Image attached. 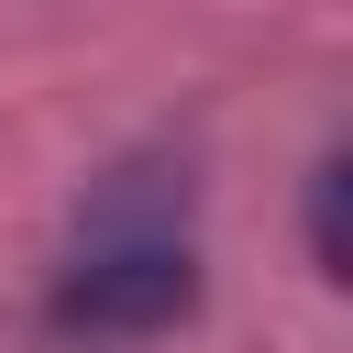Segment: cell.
Listing matches in <instances>:
<instances>
[{"label": "cell", "mask_w": 353, "mask_h": 353, "mask_svg": "<svg viewBox=\"0 0 353 353\" xmlns=\"http://www.w3.org/2000/svg\"><path fill=\"white\" fill-rule=\"evenodd\" d=\"M309 254H320V276H353V243H342V143L309 165Z\"/></svg>", "instance_id": "cell-2"}, {"label": "cell", "mask_w": 353, "mask_h": 353, "mask_svg": "<svg viewBox=\"0 0 353 353\" xmlns=\"http://www.w3.org/2000/svg\"><path fill=\"white\" fill-rule=\"evenodd\" d=\"M199 309V210L188 165H110L55 254L44 320L66 342H143Z\"/></svg>", "instance_id": "cell-1"}]
</instances>
